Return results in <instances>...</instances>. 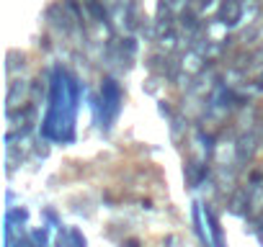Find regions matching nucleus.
Returning <instances> with one entry per match:
<instances>
[{
  "label": "nucleus",
  "instance_id": "9",
  "mask_svg": "<svg viewBox=\"0 0 263 247\" xmlns=\"http://www.w3.org/2000/svg\"><path fill=\"white\" fill-rule=\"evenodd\" d=\"M65 8H67V13L72 16V21H75L80 29H85V21H83V8H80L78 0H65Z\"/></svg>",
  "mask_w": 263,
  "mask_h": 247
},
{
  "label": "nucleus",
  "instance_id": "8",
  "mask_svg": "<svg viewBox=\"0 0 263 247\" xmlns=\"http://www.w3.org/2000/svg\"><path fill=\"white\" fill-rule=\"evenodd\" d=\"M83 6L88 8V13L96 18V21H106V11H103V3H101V0H83Z\"/></svg>",
  "mask_w": 263,
  "mask_h": 247
},
{
  "label": "nucleus",
  "instance_id": "10",
  "mask_svg": "<svg viewBox=\"0 0 263 247\" xmlns=\"http://www.w3.org/2000/svg\"><path fill=\"white\" fill-rule=\"evenodd\" d=\"M206 219H209V227H212V234H214V242H217V247H222V234H219V224H217V219H214V214L206 209Z\"/></svg>",
  "mask_w": 263,
  "mask_h": 247
},
{
  "label": "nucleus",
  "instance_id": "11",
  "mask_svg": "<svg viewBox=\"0 0 263 247\" xmlns=\"http://www.w3.org/2000/svg\"><path fill=\"white\" fill-rule=\"evenodd\" d=\"M165 6L171 11H176V13H183V11H189V0H168Z\"/></svg>",
  "mask_w": 263,
  "mask_h": 247
},
{
  "label": "nucleus",
  "instance_id": "1",
  "mask_svg": "<svg viewBox=\"0 0 263 247\" xmlns=\"http://www.w3.org/2000/svg\"><path fill=\"white\" fill-rule=\"evenodd\" d=\"M242 13H245L242 0H222V3H219V16H217V21L224 24V29H235V26H240Z\"/></svg>",
  "mask_w": 263,
  "mask_h": 247
},
{
  "label": "nucleus",
  "instance_id": "3",
  "mask_svg": "<svg viewBox=\"0 0 263 247\" xmlns=\"http://www.w3.org/2000/svg\"><path fill=\"white\" fill-rule=\"evenodd\" d=\"M255 147H258V137L250 132V134H242L240 139H237V157L245 162V160H250L253 155H255Z\"/></svg>",
  "mask_w": 263,
  "mask_h": 247
},
{
  "label": "nucleus",
  "instance_id": "6",
  "mask_svg": "<svg viewBox=\"0 0 263 247\" xmlns=\"http://www.w3.org/2000/svg\"><path fill=\"white\" fill-rule=\"evenodd\" d=\"M255 186L250 188V214H258L263 209V183H260V175H253Z\"/></svg>",
  "mask_w": 263,
  "mask_h": 247
},
{
  "label": "nucleus",
  "instance_id": "5",
  "mask_svg": "<svg viewBox=\"0 0 263 247\" xmlns=\"http://www.w3.org/2000/svg\"><path fill=\"white\" fill-rule=\"evenodd\" d=\"M26 98V83L24 80H13L11 83V90H8V111L18 108Z\"/></svg>",
  "mask_w": 263,
  "mask_h": 247
},
{
  "label": "nucleus",
  "instance_id": "4",
  "mask_svg": "<svg viewBox=\"0 0 263 247\" xmlns=\"http://www.w3.org/2000/svg\"><path fill=\"white\" fill-rule=\"evenodd\" d=\"M181 16V29L189 34V36H196L199 29H201V13H194V11H183L178 13Z\"/></svg>",
  "mask_w": 263,
  "mask_h": 247
},
{
  "label": "nucleus",
  "instance_id": "13",
  "mask_svg": "<svg viewBox=\"0 0 263 247\" xmlns=\"http://www.w3.org/2000/svg\"><path fill=\"white\" fill-rule=\"evenodd\" d=\"M258 242H260V244H263V229H260V232H258Z\"/></svg>",
  "mask_w": 263,
  "mask_h": 247
},
{
  "label": "nucleus",
  "instance_id": "2",
  "mask_svg": "<svg viewBox=\"0 0 263 247\" xmlns=\"http://www.w3.org/2000/svg\"><path fill=\"white\" fill-rule=\"evenodd\" d=\"M101 95H103V106L111 111V116L119 111V100H121V93H119V85L111 80V77H106L103 80V88H101Z\"/></svg>",
  "mask_w": 263,
  "mask_h": 247
},
{
  "label": "nucleus",
  "instance_id": "7",
  "mask_svg": "<svg viewBox=\"0 0 263 247\" xmlns=\"http://www.w3.org/2000/svg\"><path fill=\"white\" fill-rule=\"evenodd\" d=\"M245 206H250V191H235L232 198H230V209L235 214H240Z\"/></svg>",
  "mask_w": 263,
  "mask_h": 247
},
{
  "label": "nucleus",
  "instance_id": "12",
  "mask_svg": "<svg viewBox=\"0 0 263 247\" xmlns=\"http://www.w3.org/2000/svg\"><path fill=\"white\" fill-rule=\"evenodd\" d=\"M209 8H212V0H201V6H199V13L204 16V13H206Z\"/></svg>",
  "mask_w": 263,
  "mask_h": 247
}]
</instances>
